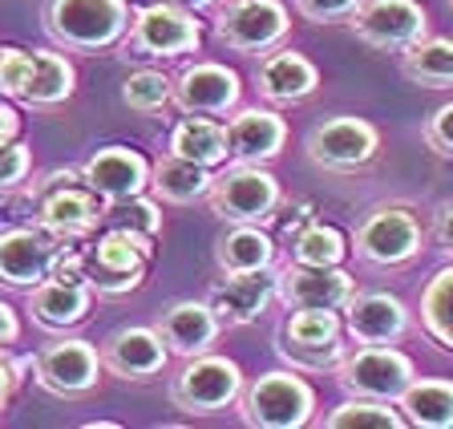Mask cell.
I'll list each match as a JSON object with an SVG mask.
<instances>
[{
	"label": "cell",
	"instance_id": "cell-15",
	"mask_svg": "<svg viewBox=\"0 0 453 429\" xmlns=\"http://www.w3.org/2000/svg\"><path fill=\"white\" fill-rule=\"evenodd\" d=\"M425 29H429V17L413 0H368L352 12V33L385 53H405L413 41L425 37Z\"/></svg>",
	"mask_w": 453,
	"mask_h": 429
},
{
	"label": "cell",
	"instance_id": "cell-14",
	"mask_svg": "<svg viewBox=\"0 0 453 429\" xmlns=\"http://www.w3.org/2000/svg\"><path fill=\"white\" fill-rule=\"evenodd\" d=\"M33 372L53 397H85L102 381V353L89 341H53L37 353Z\"/></svg>",
	"mask_w": 453,
	"mask_h": 429
},
{
	"label": "cell",
	"instance_id": "cell-18",
	"mask_svg": "<svg viewBox=\"0 0 453 429\" xmlns=\"http://www.w3.org/2000/svg\"><path fill=\"white\" fill-rule=\"evenodd\" d=\"M239 73L215 61H203V65H190L187 73L174 81L170 89V102L179 105L182 114H203V118H223L239 105Z\"/></svg>",
	"mask_w": 453,
	"mask_h": 429
},
{
	"label": "cell",
	"instance_id": "cell-41",
	"mask_svg": "<svg viewBox=\"0 0 453 429\" xmlns=\"http://www.w3.org/2000/svg\"><path fill=\"white\" fill-rule=\"evenodd\" d=\"M17 134H20V114L12 110V105L0 102V146L17 142Z\"/></svg>",
	"mask_w": 453,
	"mask_h": 429
},
{
	"label": "cell",
	"instance_id": "cell-3",
	"mask_svg": "<svg viewBox=\"0 0 453 429\" xmlns=\"http://www.w3.org/2000/svg\"><path fill=\"white\" fill-rule=\"evenodd\" d=\"M45 29L73 53H102L126 37L130 9L126 0H49Z\"/></svg>",
	"mask_w": 453,
	"mask_h": 429
},
{
	"label": "cell",
	"instance_id": "cell-19",
	"mask_svg": "<svg viewBox=\"0 0 453 429\" xmlns=\"http://www.w3.org/2000/svg\"><path fill=\"white\" fill-rule=\"evenodd\" d=\"M280 292V272L275 267H259V272H223V284L211 292L207 304L223 325H255L267 312V304Z\"/></svg>",
	"mask_w": 453,
	"mask_h": 429
},
{
	"label": "cell",
	"instance_id": "cell-12",
	"mask_svg": "<svg viewBox=\"0 0 453 429\" xmlns=\"http://www.w3.org/2000/svg\"><path fill=\"white\" fill-rule=\"evenodd\" d=\"M340 333H344V325H340V312H332V308H292L280 333V353L303 369H336L344 361Z\"/></svg>",
	"mask_w": 453,
	"mask_h": 429
},
{
	"label": "cell",
	"instance_id": "cell-1",
	"mask_svg": "<svg viewBox=\"0 0 453 429\" xmlns=\"http://www.w3.org/2000/svg\"><path fill=\"white\" fill-rule=\"evenodd\" d=\"M33 207H37V227H45L53 239H61L65 248H77L105 223V207L89 187L81 182V171H53L41 182H33L28 191Z\"/></svg>",
	"mask_w": 453,
	"mask_h": 429
},
{
	"label": "cell",
	"instance_id": "cell-30",
	"mask_svg": "<svg viewBox=\"0 0 453 429\" xmlns=\"http://www.w3.org/2000/svg\"><path fill=\"white\" fill-rule=\"evenodd\" d=\"M396 410L405 418V425L421 429H449L453 425V381H409L405 393L396 397Z\"/></svg>",
	"mask_w": 453,
	"mask_h": 429
},
{
	"label": "cell",
	"instance_id": "cell-31",
	"mask_svg": "<svg viewBox=\"0 0 453 429\" xmlns=\"http://www.w3.org/2000/svg\"><path fill=\"white\" fill-rule=\"evenodd\" d=\"M401 73L413 86L445 89L453 86V41L445 37H421L401 53Z\"/></svg>",
	"mask_w": 453,
	"mask_h": 429
},
{
	"label": "cell",
	"instance_id": "cell-20",
	"mask_svg": "<svg viewBox=\"0 0 453 429\" xmlns=\"http://www.w3.org/2000/svg\"><path fill=\"white\" fill-rule=\"evenodd\" d=\"M170 349L162 344L158 328H142V325H126L118 333L105 336L102 344V369H110L122 381H150L166 369Z\"/></svg>",
	"mask_w": 453,
	"mask_h": 429
},
{
	"label": "cell",
	"instance_id": "cell-25",
	"mask_svg": "<svg viewBox=\"0 0 453 429\" xmlns=\"http://www.w3.org/2000/svg\"><path fill=\"white\" fill-rule=\"evenodd\" d=\"M316 86H320L316 65H311L303 53H292V49L267 53V57L259 61V69H255V89L272 105H296L316 94Z\"/></svg>",
	"mask_w": 453,
	"mask_h": 429
},
{
	"label": "cell",
	"instance_id": "cell-33",
	"mask_svg": "<svg viewBox=\"0 0 453 429\" xmlns=\"http://www.w3.org/2000/svg\"><path fill=\"white\" fill-rule=\"evenodd\" d=\"M421 325L437 344L453 349V267L437 272L421 296Z\"/></svg>",
	"mask_w": 453,
	"mask_h": 429
},
{
	"label": "cell",
	"instance_id": "cell-4",
	"mask_svg": "<svg viewBox=\"0 0 453 429\" xmlns=\"http://www.w3.org/2000/svg\"><path fill=\"white\" fill-rule=\"evenodd\" d=\"M243 421L255 429H300L316 413V393L296 372H264L239 393Z\"/></svg>",
	"mask_w": 453,
	"mask_h": 429
},
{
	"label": "cell",
	"instance_id": "cell-32",
	"mask_svg": "<svg viewBox=\"0 0 453 429\" xmlns=\"http://www.w3.org/2000/svg\"><path fill=\"white\" fill-rule=\"evenodd\" d=\"M292 239V264H316V267H336L349 256V239L344 231L328 227V223H308V227L288 231Z\"/></svg>",
	"mask_w": 453,
	"mask_h": 429
},
{
	"label": "cell",
	"instance_id": "cell-6",
	"mask_svg": "<svg viewBox=\"0 0 453 429\" xmlns=\"http://www.w3.org/2000/svg\"><path fill=\"white\" fill-rule=\"evenodd\" d=\"M211 211L226 223H272L280 211V179L264 171V163H235L231 171L215 174V187L207 195Z\"/></svg>",
	"mask_w": 453,
	"mask_h": 429
},
{
	"label": "cell",
	"instance_id": "cell-42",
	"mask_svg": "<svg viewBox=\"0 0 453 429\" xmlns=\"http://www.w3.org/2000/svg\"><path fill=\"white\" fill-rule=\"evenodd\" d=\"M20 336V320H17V312H12L9 304H4V300H0V349H4V344H12Z\"/></svg>",
	"mask_w": 453,
	"mask_h": 429
},
{
	"label": "cell",
	"instance_id": "cell-8",
	"mask_svg": "<svg viewBox=\"0 0 453 429\" xmlns=\"http://www.w3.org/2000/svg\"><path fill=\"white\" fill-rule=\"evenodd\" d=\"M203 33H198L195 12L179 4H146L134 12L130 33H126V57H182L195 53Z\"/></svg>",
	"mask_w": 453,
	"mask_h": 429
},
{
	"label": "cell",
	"instance_id": "cell-36",
	"mask_svg": "<svg viewBox=\"0 0 453 429\" xmlns=\"http://www.w3.org/2000/svg\"><path fill=\"white\" fill-rule=\"evenodd\" d=\"M170 89H174V81H170L166 73H158V69H138V73L126 77L122 102L130 105V110H138V114H154V110H162V105L170 102Z\"/></svg>",
	"mask_w": 453,
	"mask_h": 429
},
{
	"label": "cell",
	"instance_id": "cell-29",
	"mask_svg": "<svg viewBox=\"0 0 453 429\" xmlns=\"http://www.w3.org/2000/svg\"><path fill=\"white\" fill-rule=\"evenodd\" d=\"M219 272H259L275 264V243L259 231V223H231L215 239Z\"/></svg>",
	"mask_w": 453,
	"mask_h": 429
},
{
	"label": "cell",
	"instance_id": "cell-13",
	"mask_svg": "<svg viewBox=\"0 0 453 429\" xmlns=\"http://www.w3.org/2000/svg\"><path fill=\"white\" fill-rule=\"evenodd\" d=\"M61 251H65V243L37 223L0 231V284L12 292H33L41 280L53 276Z\"/></svg>",
	"mask_w": 453,
	"mask_h": 429
},
{
	"label": "cell",
	"instance_id": "cell-37",
	"mask_svg": "<svg viewBox=\"0 0 453 429\" xmlns=\"http://www.w3.org/2000/svg\"><path fill=\"white\" fill-rule=\"evenodd\" d=\"M28 171H33V150H28L25 142L0 146V191L20 187V182L28 179Z\"/></svg>",
	"mask_w": 453,
	"mask_h": 429
},
{
	"label": "cell",
	"instance_id": "cell-28",
	"mask_svg": "<svg viewBox=\"0 0 453 429\" xmlns=\"http://www.w3.org/2000/svg\"><path fill=\"white\" fill-rule=\"evenodd\" d=\"M211 187H215L211 166L187 163V158H179V154H166V158H158V163L150 166V191H154V199L174 203V207H187V203L207 199Z\"/></svg>",
	"mask_w": 453,
	"mask_h": 429
},
{
	"label": "cell",
	"instance_id": "cell-23",
	"mask_svg": "<svg viewBox=\"0 0 453 429\" xmlns=\"http://www.w3.org/2000/svg\"><path fill=\"white\" fill-rule=\"evenodd\" d=\"M288 142V122L275 110H231L226 122V146L235 163H272Z\"/></svg>",
	"mask_w": 453,
	"mask_h": 429
},
{
	"label": "cell",
	"instance_id": "cell-35",
	"mask_svg": "<svg viewBox=\"0 0 453 429\" xmlns=\"http://www.w3.org/2000/svg\"><path fill=\"white\" fill-rule=\"evenodd\" d=\"M105 223L154 243V235L162 231V211H158V203L146 199V195H130V199L110 203V207H105Z\"/></svg>",
	"mask_w": 453,
	"mask_h": 429
},
{
	"label": "cell",
	"instance_id": "cell-22",
	"mask_svg": "<svg viewBox=\"0 0 453 429\" xmlns=\"http://www.w3.org/2000/svg\"><path fill=\"white\" fill-rule=\"evenodd\" d=\"M158 336L174 356H198V353H211V344L219 341V328L223 320L215 316L211 304H198V300H179V304H170L166 312L158 316Z\"/></svg>",
	"mask_w": 453,
	"mask_h": 429
},
{
	"label": "cell",
	"instance_id": "cell-10",
	"mask_svg": "<svg viewBox=\"0 0 453 429\" xmlns=\"http://www.w3.org/2000/svg\"><path fill=\"white\" fill-rule=\"evenodd\" d=\"M292 33L280 0H231L215 17V37L235 53H272Z\"/></svg>",
	"mask_w": 453,
	"mask_h": 429
},
{
	"label": "cell",
	"instance_id": "cell-5",
	"mask_svg": "<svg viewBox=\"0 0 453 429\" xmlns=\"http://www.w3.org/2000/svg\"><path fill=\"white\" fill-rule=\"evenodd\" d=\"M243 393V372L235 361L215 353L187 356V364L179 369V377L170 381V401L174 410L190 413V418H211V413L231 410Z\"/></svg>",
	"mask_w": 453,
	"mask_h": 429
},
{
	"label": "cell",
	"instance_id": "cell-7",
	"mask_svg": "<svg viewBox=\"0 0 453 429\" xmlns=\"http://www.w3.org/2000/svg\"><path fill=\"white\" fill-rule=\"evenodd\" d=\"M352 248L360 259L377 267H401L421 251V223L401 203H380L357 223L352 231Z\"/></svg>",
	"mask_w": 453,
	"mask_h": 429
},
{
	"label": "cell",
	"instance_id": "cell-43",
	"mask_svg": "<svg viewBox=\"0 0 453 429\" xmlns=\"http://www.w3.org/2000/svg\"><path fill=\"white\" fill-rule=\"evenodd\" d=\"M17 381H20V377H17V364L0 356V410L9 405V397H12V389H17Z\"/></svg>",
	"mask_w": 453,
	"mask_h": 429
},
{
	"label": "cell",
	"instance_id": "cell-38",
	"mask_svg": "<svg viewBox=\"0 0 453 429\" xmlns=\"http://www.w3.org/2000/svg\"><path fill=\"white\" fill-rule=\"evenodd\" d=\"M365 0H296V9L303 12L316 25H332V20H352V12L360 9Z\"/></svg>",
	"mask_w": 453,
	"mask_h": 429
},
{
	"label": "cell",
	"instance_id": "cell-21",
	"mask_svg": "<svg viewBox=\"0 0 453 429\" xmlns=\"http://www.w3.org/2000/svg\"><path fill=\"white\" fill-rule=\"evenodd\" d=\"M94 308V287L85 280H69V276H49L28 292V316L37 320L49 333H65L77 328Z\"/></svg>",
	"mask_w": 453,
	"mask_h": 429
},
{
	"label": "cell",
	"instance_id": "cell-34",
	"mask_svg": "<svg viewBox=\"0 0 453 429\" xmlns=\"http://www.w3.org/2000/svg\"><path fill=\"white\" fill-rule=\"evenodd\" d=\"M328 429H401L405 418L396 410H388V401H372V397H352L344 405L324 418Z\"/></svg>",
	"mask_w": 453,
	"mask_h": 429
},
{
	"label": "cell",
	"instance_id": "cell-44",
	"mask_svg": "<svg viewBox=\"0 0 453 429\" xmlns=\"http://www.w3.org/2000/svg\"><path fill=\"white\" fill-rule=\"evenodd\" d=\"M170 4H179V9H187V12H203V9H211V4H219V0H170Z\"/></svg>",
	"mask_w": 453,
	"mask_h": 429
},
{
	"label": "cell",
	"instance_id": "cell-24",
	"mask_svg": "<svg viewBox=\"0 0 453 429\" xmlns=\"http://www.w3.org/2000/svg\"><path fill=\"white\" fill-rule=\"evenodd\" d=\"M344 328L357 344H393L409 333V308L388 292H365L349 300Z\"/></svg>",
	"mask_w": 453,
	"mask_h": 429
},
{
	"label": "cell",
	"instance_id": "cell-39",
	"mask_svg": "<svg viewBox=\"0 0 453 429\" xmlns=\"http://www.w3.org/2000/svg\"><path fill=\"white\" fill-rule=\"evenodd\" d=\"M425 142L434 146L437 154H449L453 158V102L434 110V118L425 122Z\"/></svg>",
	"mask_w": 453,
	"mask_h": 429
},
{
	"label": "cell",
	"instance_id": "cell-16",
	"mask_svg": "<svg viewBox=\"0 0 453 429\" xmlns=\"http://www.w3.org/2000/svg\"><path fill=\"white\" fill-rule=\"evenodd\" d=\"M81 182L102 199V207H110L150 187V163L130 146H102L81 163Z\"/></svg>",
	"mask_w": 453,
	"mask_h": 429
},
{
	"label": "cell",
	"instance_id": "cell-11",
	"mask_svg": "<svg viewBox=\"0 0 453 429\" xmlns=\"http://www.w3.org/2000/svg\"><path fill=\"white\" fill-rule=\"evenodd\" d=\"M377 146H380L377 126L357 114H336L308 134V158L320 171H336V174L368 166L377 158Z\"/></svg>",
	"mask_w": 453,
	"mask_h": 429
},
{
	"label": "cell",
	"instance_id": "cell-17",
	"mask_svg": "<svg viewBox=\"0 0 453 429\" xmlns=\"http://www.w3.org/2000/svg\"><path fill=\"white\" fill-rule=\"evenodd\" d=\"M275 296L288 308H332L344 312L357 296V284L344 267H316V264H288L280 272V292Z\"/></svg>",
	"mask_w": 453,
	"mask_h": 429
},
{
	"label": "cell",
	"instance_id": "cell-2",
	"mask_svg": "<svg viewBox=\"0 0 453 429\" xmlns=\"http://www.w3.org/2000/svg\"><path fill=\"white\" fill-rule=\"evenodd\" d=\"M77 256H81L85 284L94 287V296H126L146 280L154 243L130 235L122 227H110L97 239L89 235L85 243H77Z\"/></svg>",
	"mask_w": 453,
	"mask_h": 429
},
{
	"label": "cell",
	"instance_id": "cell-26",
	"mask_svg": "<svg viewBox=\"0 0 453 429\" xmlns=\"http://www.w3.org/2000/svg\"><path fill=\"white\" fill-rule=\"evenodd\" d=\"M166 154H179L187 163L198 166H223L231 158V146H226V126L215 122V118H203V114H187L174 130H170V142Z\"/></svg>",
	"mask_w": 453,
	"mask_h": 429
},
{
	"label": "cell",
	"instance_id": "cell-27",
	"mask_svg": "<svg viewBox=\"0 0 453 429\" xmlns=\"http://www.w3.org/2000/svg\"><path fill=\"white\" fill-rule=\"evenodd\" d=\"M69 97H73V65L61 53L33 49L28 53V77H25V86H20L17 102L33 105V110H49V105H61Z\"/></svg>",
	"mask_w": 453,
	"mask_h": 429
},
{
	"label": "cell",
	"instance_id": "cell-9",
	"mask_svg": "<svg viewBox=\"0 0 453 429\" xmlns=\"http://www.w3.org/2000/svg\"><path fill=\"white\" fill-rule=\"evenodd\" d=\"M336 377L352 397L396 401L417 372L413 361L405 353H396L393 344H360L357 353H349L336 364Z\"/></svg>",
	"mask_w": 453,
	"mask_h": 429
},
{
	"label": "cell",
	"instance_id": "cell-40",
	"mask_svg": "<svg viewBox=\"0 0 453 429\" xmlns=\"http://www.w3.org/2000/svg\"><path fill=\"white\" fill-rule=\"evenodd\" d=\"M434 235H437V243H441L445 256H453V203H441V207H437Z\"/></svg>",
	"mask_w": 453,
	"mask_h": 429
}]
</instances>
